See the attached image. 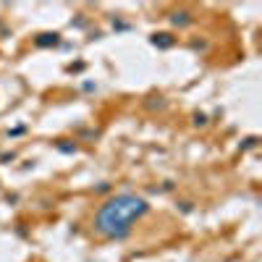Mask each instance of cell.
<instances>
[{
	"mask_svg": "<svg viewBox=\"0 0 262 262\" xmlns=\"http://www.w3.org/2000/svg\"><path fill=\"white\" fill-rule=\"evenodd\" d=\"M149 212V202L144 197H136L131 192H123L110 197L105 205H100V210L95 212L92 228L95 234L107 239V241H123L131 234V226L144 218Z\"/></svg>",
	"mask_w": 262,
	"mask_h": 262,
	"instance_id": "cell-1",
	"label": "cell"
},
{
	"mask_svg": "<svg viewBox=\"0 0 262 262\" xmlns=\"http://www.w3.org/2000/svg\"><path fill=\"white\" fill-rule=\"evenodd\" d=\"M155 48H160V50H168V48H173V42H176V37L173 34H168V32H160V34H152V40H149Z\"/></svg>",
	"mask_w": 262,
	"mask_h": 262,
	"instance_id": "cell-2",
	"label": "cell"
},
{
	"mask_svg": "<svg viewBox=\"0 0 262 262\" xmlns=\"http://www.w3.org/2000/svg\"><path fill=\"white\" fill-rule=\"evenodd\" d=\"M194 19L189 16V13L186 11H176V13H171V24L173 26H178V29H183V26H189Z\"/></svg>",
	"mask_w": 262,
	"mask_h": 262,
	"instance_id": "cell-3",
	"label": "cell"
},
{
	"mask_svg": "<svg viewBox=\"0 0 262 262\" xmlns=\"http://www.w3.org/2000/svg\"><path fill=\"white\" fill-rule=\"evenodd\" d=\"M34 42H37V48H50V45L55 48V45H58L60 40H58V34H55V32H53V34L48 32V34H40V37H37Z\"/></svg>",
	"mask_w": 262,
	"mask_h": 262,
	"instance_id": "cell-4",
	"label": "cell"
},
{
	"mask_svg": "<svg viewBox=\"0 0 262 262\" xmlns=\"http://www.w3.org/2000/svg\"><path fill=\"white\" fill-rule=\"evenodd\" d=\"M194 126H207V116L205 113H194Z\"/></svg>",
	"mask_w": 262,
	"mask_h": 262,
	"instance_id": "cell-5",
	"label": "cell"
},
{
	"mask_svg": "<svg viewBox=\"0 0 262 262\" xmlns=\"http://www.w3.org/2000/svg\"><path fill=\"white\" fill-rule=\"evenodd\" d=\"M252 147H257V136H249V139H244V144H241V149H252Z\"/></svg>",
	"mask_w": 262,
	"mask_h": 262,
	"instance_id": "cell-6",
	"label": "cell"
},
{
	"mask_svg": "<svg viewBox=\"0 0 262 262\" xmlns=\"http://www.w3.org/2000/svg\"><path fill=\"white\" fill-rule=\"evenodd\" d=\"M55 147H58L60 152H76V144H63V142H58Z\"/></svg>",
	"mask_w": 262,
	"mask_h": 262,
	"instance_id": "cell-7",
	"label": "cell"
},
{
	"mask_svg": "<svg viewBox=\"0 0 262 262\" xmlns=\"http://www.w3.org/2000/svg\"><path fill=\"white\" fill-rule=\"evenodd\" d=\"M0 160H3V163H8V160H16V152H3V155H0Z\"/></svg>",
	"mask_w": 262,
	"mask_h": 262,
	"instance_id": "cell-8",
	"label": "cell"
}]
</instances>
